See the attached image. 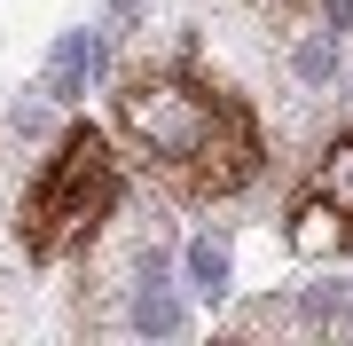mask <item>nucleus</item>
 Instances as JSON below:
<instances>
[{
    "label": "nucleus",
    "instance_id": "1",
    "mask_svg": "<svg viewBox=\"0 0 353 346\" xmlns=\"http://www.w3.org/2000/svg\"><path fill=\"white\" fill-rule=\"evenodd\" d=\"M118 126L181 197H236L259 173V118L196 71H141L118 87Z\"/></svg>",
    "mask_w": 353,
    "mask_h": 346
},
{
    "label": "nucleus",
    "instance_id": "2",
    "mask_svg": "<svg viewBox=\"0 0 353 346\" xmlns=\"http://www.w3.org/2000/svg\"><path fill=\"white\" fill-rule=\"evenodd\" d=\"M118 197H126V173H118L110 142H102L94 126H71L63 142H55L48 173L32 181V197L16 205V236H24L32 260H63V252H79V244L118 213Z\"/></svg>",
    "mask_w": 353,
    "mask_h": 346
},
{
    "label": "nucleus",
    "instance_id": "3",
    "mask_svg": "<svg viewBox=\"0 0 353 346\" xmlns=\"http://www.w3.org/2000/svg\"><path fill=\"white\" fill-rule=\"evenodd\" d=\"M290 252H306V260L353 252V134L330 142L322 166L306 173L299 205H290Z\"/></svg>",
    "mask_w": 353,
    "mask_h": 346
},
{
    "label": "nucleus",
    "instance_id": "4",
    "mask_svg": "<svg viewBox=\"0 0 353 346\" xmlns=\"http://www.w3.org/2000/svg\"><path fill=\"white\" fill-rule=\"evenodd\" d=\"M94 71H102V39L94 32H71L63 48H55V64H48V103H71Z\"/></svg>",
    "mask_w": 353,
    "mask_h": 346
},
{
    "label": "nucleus",
    "instance_id": "5",
    "mask_svg": "<svg viewBox=\"0 0 353 346\" xmlns=\"http://www.w3.org/2000/svg\"><path fill=\"white\" fill-rule=\"evenodd\" d=\"M189 291L196 299H228V244L220 236H196L189 244Z\"/></svg>",
    "mask_w": 353,
    "mask_h": 346
},
{
    "label": "nucleus",
    "instance_id": "6",
    "mask_svg": "<svg viewBox=\"0 0 353 346\" xmlns=\"http://www.w3.org/2000/svg\"><path fill=\"white\" fill-rule=\"evenodd\" d=\"M134 323H141V331H157V338H165V331H181V307L157 291V276H150V291L134 299Z\"/></svg>",
    "mask_w": 353,
    "mask_h": 346
},
{
    "label": "nucleus",
    "instance_id": "7",
    "mask_svg": "<svg viewBox=\"0 0 353 346\" xmlns=\"http://www.w3.org/2000/svg\"><path fill=\"white\" fill-rule=\"evenodd\" d=\"M290 64H299V79H314V87H322V79H338V48H330V39H306Z\"/></svg>",
    "mask_w": 353,
    "mask_h": 346
}]
</instances>
